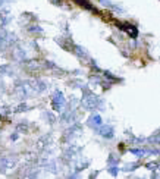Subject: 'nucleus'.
<instances>
[{
    "instance_id": "f257e3e1",
    "label": "nucleus",
    "mask_w": 160,
    "mask_h": 179,
    "mask_svg": "<svg viewBox=\"0 0 160 179\" xmlns=\"http://www.w3.org/2000/svg\"><path fill=\"white\" fill-rule=\"evenodd\" d=\"M51 104H53V109L57 112H62L65 109V106H66V102H65V97H63V94L62 93H57L53 95V100H51Z\"/></svg>"
},
{
    "instance_id": "f03ea898",
    "label": "nucleus",
    "mask_w": 160,
    "mask_h": 179,
    "mask_svg": "<svg viewBox=\"0 0 160 179\" xmlns=\"http://www.w3.org/2000/svg\"><path fill=\"white\" fill-rule=\"evenodd\" d=\"M82 103H84V107H85V109L94 110L96 107H99V106H97V103H103V102H101V100H99L96 95H87Z\"/></svg>"
},
{
    "instance_id": "7ed1b4c3",
    "label": "nucleus",
    "mask_w": 160,
    "mask_h": 179,
    "mask_svg": "<svg viewBox=\"0 0 160 179\" xmlns=\"http://www.w3.org/2000/svg\"><path fill=\"white\" fill-rule=\"evenodd\" d=\"M97 132H99L101 136H104V138H113V135H115V131H113V128H112V126H109V125L100 126V128L97 129Z\"/></svg>"
},
{
    "instance_id": "20e7f679",
    "label": "nucleus",
    "mask_w": 160,
    "mask_h": 179,
    "mask_svg": "<svg viewBox=\"0 0 160 179\" xmlns=\"http://www.w3.org/2000/svg\"><path fill=\"white\" fill-rule=\"evenodd\" d=\"M120 28H122L123 31H127V33H128L129 35H131L132 38H135V37L138 35V29H137V28H135L134 25H131V24H125V22H122Z\"/></svg>"
},
{
    "instance_id": "39448f33",
    "label": "nucleus",
    "mask_w": 160,
    "mask_h": 179,
    "mask_svg": "<svg viewBox=\"0 0 160 179\" xmlns=\"http://www.w3.org/2000/svg\"><path fill=\"white\" fill-rule=\"evenodd\" d=\"M91 128H99V126H101V118L100 115H97V113H94V115H91V118L88 119V122H87Z\"/></svg>"
},
{
    "instance_id": "423d86ee",
    "label": "nucleus",
    "mask_w": 160,
    "mask_h": 179,
    "mask_svg": "<svg viewBox=\"0 0 160 179\" xmlns=\"http://www.w3.org/2000/svg\"><path fill=\"white\" fill-rule=\"evenodd\" d=\"M76 3L79 5V6H82L84 9H87V10H94V8H93V5L88 2V0H75Z\"/></svg>"
},
{
    "instance_id": "0eeeda50",
    "label": "nucleus",
    "mask_w": 160,
    "mask_h": 179,
    "mask_svg": "<svg viewBox=\"0 0 160 179\" xmlns=\"http://www.w3.org/2000/svg\"><path fill=\"white\" fill-rule=\"evenodd\" d=\"M131 153L137 154V156H144V154H145V151H144V150H131Z\"/></svg>"
},
{
    "instance_id": "6e6552de",
    "label": "nucleus",
    "mask_w": 160,
    "mask_h": 179,
    "mask_svg": "<svg viewBox=\"0 0 160 179\" xmlns=\"http://www.w3.org/2000/svg\"><path fill=\"white\" fill-rule=\"evenodd\" d=\"M109 172L113 175V176H116V175H118V167H110Z\"/></svg>"
},
{
    "instance_id": "1a4fd4ad",
    "label": "nucleus",
    "mask_w": 160,
    "mask_h": 179,
    "mask_svg": "<svg viewBox=\"0 0 160 179\" xmlns=\"http://www.w3.org/2000/svg\"><path fill=\"white\" fill-rule=\"evenodd\" d=\"M50 2L53 5H56V6H60V5H62V0H50Z\"/></svg>"
},
{
    "instance_id": "9d476101",
    "label": "nucleus",
    "mask_w": 160,
    "mask_h": 179,
    "mask_svg": "<svg viewBox=\"0 0 160 179\" xmlns=\"http://www.w3.org/2000/svg\"><path fill=\"white\" fill-rule=\"evenodd\" d=\"M8 2H10V0H0V6H3V5L8 3Z\"/></svg>"
}]
</instances>
